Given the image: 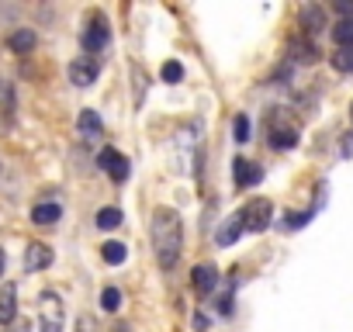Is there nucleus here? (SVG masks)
I'll list each match as a JSON object with an SVG mask.
<instances>
[{
    "mask_svg": "<svg viewBox=\"0 0 353 332\" xmlns=\"http://www.w3.org/2000/svg\"><path fill=\"white\" fill-rule=\"evenodd\" d=\"M332 42H336L339 49H353V18H350V21L343 18V21L332 28Z\"/></svg>",
    "mask_w": 353,
    "mask_h": 332,
    "instance_id": "17",
    "label": "nucleus"
},
{
    "mask_svg": "<svg viewBox=\"0 0 353 332\" xmlns=\"http://www.w3.org/2000/svg\"><path fill=\"white\" fill-rule=\"evenodd\" d=\"M101 256H104V263H111V267H118V263H125V256H128V249H125L121 242H104V246H101Z\"/></svg>",
    "mask_w": 353,
    "mask_h": 332,
    "instance_id": "18",
    "label": "nucleus"
},
{
    "mask_svg": "<svg viewBox=\"0 0 353 332\" xmlns=\"http://www.w3.org/2000/svg\"><path fill=\"white\" fill-rule=\"evenodd\" d=\"M46 267H52V249L46 242H32L25 249V270L35 273V270H46Z\"/></svg>",
    "mask_w": 353,
    "mask_h": 332,
    "instance_id": "9",
    "label": "nucleus"
},
{
    "mask_svg": "<svg viewBox=\"0 0 353 332\" xmlns=\"http://www.w3.org/2000/svg\"><path fill=\"white\" fill-rule=\"evenodd\" d=\"M159 76H163V83H181L184 80V66L176 63V59H166L163 70H159Z\"/></svg>",
    "mask_w": 353,
    "mask_h": 332,
    "instance_id": "19",
    "label": "nucleus"
},
{
    "mask_svg": "<svg viewBox=\"0 0 353 332\" xmlns=\"http://www.w3.org/2000/svg\"><path fill=\"white\" fill-rule=\"evenodd\" d=\"M336 11H339V14H346V21H350V14H353V0H339Z\"/></svg>",
    "mask_w": 353,
    "mask_h": 332,
    "instance_id": "27",
    "label": "nucleus"
},
{
    "mask_svg": "<svg viewBox=\"0 0 353 332\" xmlns=\"http://www.w3.org/2000/svg\"><path fill=\"white\" fill-rule=\"evenodd\" d=\"M232 287H236V280H225V291H222V298H219V304H215L222 315L232 311Z\"/></svg>",
    "mask_w": 353,
    "mask_h": 332,
    "instance_id": "25",
    "label": "nucleus"
},
{
    "mask_svg": "<svg viewBox=\"0 0 353 332\" xmlns=\"http://www.w3.org/2000/svg\"><path fill=\"white\" fill-rule=\"evenodd\" d=\"M63 218V208L59 205H35L32 208V222L35 225H56Z\"/></svg>",
    "mask_w": 353,
    "mask_h": 332,
    "instance_id": "15",
    "label": "nucleus"
},
{
    "mask_svg": "<svg viewBox=\"0 0 353 332\" xmlns=\"http://www.w3.org/2000/svg\"><path fill=\"white\" fill-rule=\"evenodd\" d=\"M291 59H294V63H305V66L315 63V59H319L315 42H308V39H294V42H291Z\"/></svg>",
    "mask_w": 353,
    "mask_h": 332,
    "instance_id": "13",
    "label": "nucleus"
},
{
    "mask_svg": "<svg viewBox=\"0 0 353 332\" xmlns=\"http://www.w3.org/2000/svg\"><path fill=\"white\" fill-rule=\"evenodd\" d=\"M149 236H152V249H156V260L163 270L176 267L181 260V249H184V222L173 208H156L152 211V225H149Z\"/></svg>",
    "mask_w": 353,
    "mask_h": 332,
    "instance_id": "1",
    "label": "nucleus"
},
{
    "mask_svg": "<svg viewBox=\"0 0 353 332\" xmlns=\"http://www.w3.org/2000/svg\"><path fill=\"white\" fill-rule=\"evenodd\" d=\"M350 118H353V107H350Z\"/></svg>",
    "mask_w": 353,
    "mask_h": 332,
    "instance_id": "30",
    "label": "nucleus"
},
{
    "mask_svg": "<svg viewBox=\"0 0 353 332\" xmlns=\"http://www.w3.org/2000/svg\"><path fill=\"white\" fill-rule=\"evenodd\" d=\"M232 135H236V142H250V118H246V114H236Z\"/></svg>",
    "mask_w": 353,
    "mask_h": 332,
    "instance_id": "24",
    "label": "nucleus"
},
{
    "mask_svg": "<svg viewBox=\"0 0 353 332\" xmlns=\"http://www.w3.org/2000/svg\"><path fill=\"white\" fill-rule=\"evenodd\" d=\"M118 225H121V211L118 208H101L97 211V229L108 232V229H118Z\"/></svg>",
    "mask_w": 353,
    "mask_h": 332,
    "instance_id": "20",
    "label": "nucleus"
},
{
    "mask_svg": "<svg viewBox=\"0 0 353 332\" xmlns=\"http://www.w3.org/2000/svg\"><path fill=\"white\" fill-rule=\"evenodd\" d=\"M39 311H42V332H63L66 311H63V301H59V294L46 291V294L39 298Z\"/></svg>",
    "mask_w": 353,
    "mask_h": 332,
    "instance_id": "3",
    "label": "nucleus"
},
{
    "mask_svg": "<svg viewBox=\"0 0 353 332\" xmlns=\"http://www.w3.org/2000/svg\"><path fill=\"white\" fill-rule=\"evenodd\" d=\"M239 218H243V229H246V232H263V229L274 222V205H270L267 198H253V201L239 211Z\"/></svg>",
    "mask_w": 353,
    "mask_h": 332,
    "instance_id": "2",
    "label": "nucleus"
},
{
    "mask_svg": "<svg viewBox=\"0 0 353 332\" xmlns=\"http://www.w3.org/2000/svg\"><path fill=\"white\" fill-rule=\"evenodd\" d=\"M108 42H111L108 21H104V18H94V25L83 32V49H87V52H101V49H108Z\"/></svg>",
    "mask_w": 353,
    "mask_h": 332,
    "instance_id": "7",
    "label": "nucleus"
},
{
    "mask_svg": "<svg viewBox=\"0 0 353 332\" xmlns=\"http://www.w3.org/2000/svg\"><path fill=\"white\" fill-rule=\"evenodd\" d=\"M97 63L94 59H87V56H80V59H73L70 63V83L73 87H94L97 83Z\"/></svg>",
    "mask_w": 353,
    "mask_h": 332,
    "instance_id": "6",
    "label": "nucleus"
},
{
    "mask_svg": "<svg viewBox=\"0 0 353 332\" xmlns=\"http://www.w3.org/2000/svg\"><path fill=\"white\" fill-rule=\"evenodd\" d=\"M232 174H236V187H256L263 180V170L250 159H236L232 163Z\"/></svg>",
    "mask_w": 353,
    "mask_h": 332,
    "instance_id": "8",
    "label": "nucleus"
},
{
    "mask_svg": "<svg viewBox=\"0 0 353 332\" xmlns=\"http://www.w3.org/2000/svg\"><path fill=\"white\" fill-rule=\"evenodd\" d=\"M301 25H308V32H319L325 21H322V11L319 8H301Z\"/></svg>",
    "mask_w": 353,
    "mask_h": 332,
    "instance_id": "23",
    "label": "nucleus"
},
{
    "mask_svg": "<svg viewBox=\"0 0 353 332\" xmlns=\"http://www.w3.org/2000/svg\"><path fill=\"white\" fill-rule=\"evenodd\" d=\"M243 232H246V229H243V218H239V215H232V218H229V222H225V225L219 229L215 242H219V246H232V242H236V239H239Z\"/></svg>",
    "mask_w": 353,
    "mask_h": 332,
    "instance_id": "14",
    "label": "nucleus"
},
{
    "mask_svg": "<svg viewBox=\"0 0 353 332\" xmlns=\"http://www.w3.org/2000/svg\"><path fill=\"white\" fill-rule=\"evenodd\" d=\"M101 308L104 311H118L121 308V291L118 287H104L101 291Z\"/></svg>",
    "mask_w": 353,
    "mask_h": 332,
    "instance_id": "21",
    "label": "nucleus"
},
{
    "mask_svg": "<svg viewBox=\"0 0 353 332\" xmlns=\"http://www.w3.org/2000/svg\"><path fill=\"white\" fill-rule=\"evenodd\" d=\"M0 273H4V249H0Z\"/></svg>",
    "mask_w": 353,
    "mask_h": 332,
    "instance_id": "28",
    "label": "nucleus"
},
{
    "mask_svg": "<svg viewBox=\"0 0 353 332\" xmlns=\"http://www.w3.org/2000/svg\"><path fill=\"white\" fill-rule=\"evenodd\" d=\"M11 332H28V325H18V329H11Z\"/></svg>",
    "mask_w": 353,
    "mask_h": 332,
    "instance_id": "29",
    "label": "nucleus"
},
{
    "mask_svg": "<svg viewBox=\"0 0 353 332\" xmlns=\"http://www.w3.org/2000/svg\"><path fill=\"white\" fill-rule=\"evenodd\" d=\"M35 42H39V39H35V32H32V28H18V32L11 35V49H14V52H21V56H25V52H32V49H35Z\"/></svg>",
    "mask_w": 353,
    "mask_h": 332,
    "instance_id": "16",
    "label": "nucleus"
},
{
    "mask_svg": "<svg viewBox=\"0 0 353 332\" xmlns=\"http://www.w3.org/2000/svg\"><path fill=\"white\" fill-rule=\"evenodd\" d=\"M270 149H294L298 145V132L291 128V125H274L270 121Z\"/></svg>",
    "mask_w": 353,
    "mask_h": 332,
    "instance_id": "12",
    "label": "nucleus"
},
{
    "mask_svg": "<svg viewBox=\"0 0 353 332\" xmlns=\"http://www.w3.org/2000/svg\"><path fill=\"white\" fill-rule=\"evenodd\" d=\"M18 318V287L4 284L0 287V325H11Z\"/></svg>",
    "mask_w": 353,
    "mask_h": 332,
    "instance_id": "10",
    "label": "nucleus"
},
{
    "mask_svg": "<svg viewBox=\"0 0 353 332\" xmlns=\"http://www.w3.org/2000/svg\"><path fill=\"white\" fill-rule=\"evenodd\" d=\"M332 70H339V73H353V49H339V52H332Z\"/></svg>",
    "mask_w": 353,
    "mask_h": 332,
    "instance_id": "22",
    "label": "nucleus"
},
{
    "mask_svg": "<svg viewBox=\"0 0 353 332\" xmlns=\"http://www.w3.org/2000/svg\"><path fill=\"white\" fill-rule=\"evenodd\" d=\"M97 163H101V170L111 177V180H118V184H125L128 180V159L118 152V149H101V156H97Z\"/></svg>",
    "mask_w": 353,
    "mask_h": 332,
    "instance_id": "4",
    "label": "nucleus"
},
{
    "mask_svg": "<svg viewBox=\"0 0 353 332\" xmlns=\"http://www.w3.org/2000/svg\"><path fill=\"white\" fill-rule=\"evenodd\" d=\"M219 267H212V263H198L194 270H191V287L201 294V298H208L215 287H219Z\"/></svg>",
    "mask_w": 353,
    "mask_h": 332,
    "instance_id": "5",
    "label": "nucleus"
},
{
    "mask_svg": "<svg viewBox=\"0 0 353 332\" xmlns=\"http://www.w3.org/2000/svg\"><path fill=\"white\" fill-rule=\"evenodd\" d=\"M77 332H101V329H97V322H94L90 315H80V322H77Z\"/></svg>",
    "mask_w": 353,
    "mask_h": 332,
    "instance_id": "26",
    "label": "nucleus"
},
{
    "mask_svg": "<svg viewBox=\"0 0 353 332\" xmlns=\"http://www.w3.org/2000/svg\"><path fill=\"white\" fill-rule=\"evenodd\" d=\"M77 128H80V135L87 138V142H97L101 135H104V121H101V114L97 111H80V118H77Z\"/></svg>",
    "mask_w": 353,
    "mask_h": 332,
    "instance_id": "11",
    "label": "nucleus"
}]
</instances>
